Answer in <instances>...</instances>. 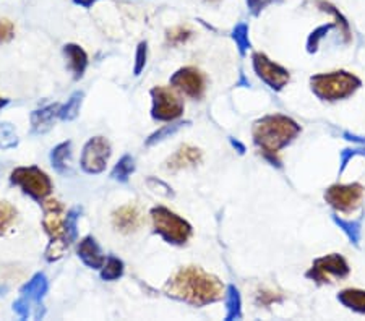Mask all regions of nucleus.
I'll use <instances>...</instances> for the list:
<instances>
[{
    "label": "nucleus",
    "mask_w": 365,
    "mask_h": 321,
    "mask_svg": "<svg viewBox=\"0 0 365 321\" xmlns=\"http://www.w3.org/2000/svg\"><path fill=\"white\" fill-rule=\"evenodd\" d=\"M17 214V208L12 207L8 202H0V237L7 234V230L12 227Z\"/></svg>",
    "instance_id": "a878e982"
},
{
    "label": "nucleus",
    "mask_w": 365,
    "mask_h": 321,
    "mask_svg": "<svg viewBox=\"0 0 365 321\" xmlns=\"http://www.w3.org/2000/svg\"><path fill=\"white\" fill-rule=\"evenodd\" d=\"M349 267L341 255H328L317 260L313 263L312 269L308 271V278H312L317 283H333V279H343L348 276Z\"/></svg>",
    "instance_id": "1a4fd4ad"
},
{
    "label": "nucleus",
    "mask_w": 365,
    "mask_h": 321,
    "mask_svg": "<svg viewBox=\"0 0 365 321\" xmlns=\"http://www.w3.org/2000/svg\"><path fill=\"white\" fill-rule=\"evenodd\" d=\"M133 172H135V159L130 156V154H125V156L119 159V163L114 165L111 177L116 180V182L127 184L130 175H132Z\"/></svg>",
    "instance_id": "4be33fe9"
},
{
    "label": "nucleus",
    "mask_w": 365,
    "mask_h": 321,
    "mask_svg": "<svg viewBox=\"0 0 365 321\" xmlns=\"http://www.w3.org/2000/svg\"><path fill=\"white\" fill-rule=\"evenodd\" d=\"M13 312L17 313L22 320H28V317H29V299L22 295V297H20L18 300H15Z\"/></svg>",
    "instance_id": "72a5a7b5"
},
{
    "label": "nucleus",
    "mask_w": 365,
    "mask_h": 321,
    "mask_svg": "<svg viewBox=\"0 0 365 321\" xmlns=\"http://www.w3.org/2000/svg\"><path fill=\"white\" fill-rule=\"evenodd\" d=\"M17 130L12 124L0 122V149H12L18 144Z\"/></svg>",
    "instance_id": "bb28decb"
},
{
    "label": "nucleus",
    "mask_w": 365,
    "mask_h": 321,
    "mask_svg": "<svg viewBox=\"0 0 365 321\" xmlns=\"http://www.w3.org/2000/svg\"><path fill=\"white\" fill-rule=\"evenodd\" d=\"M124 271H125V267H124V262L121 258L109 257L106 260V263H104L101 268V279L103 281H117L124 276Z\"/></svg>",
    "instance_id": "5701e85b"
},
{
    "label": "nucleus",
    "mask_w": 365,
    "mask_h": 321,
    "mask_svg": "<svg viewBox=\"0 0 365 321\" xmlns=\"http://www.w3.org/2000/svg\"><path fill=\"white\" fill-rule=\"evenodd\" d=\"M111 154H112L111 143H109L104 137H94L91 140H88L87 144L83 147L82 160H80V164H82V169L87 174H91V175L101 174L106 170Z\"/></svg>",
    "instance_id": "0eeeda50"
},
{
    "label": "nucleus",
    "mask_w": 365,
    "mask_h": 321,
    "mask_svg": "<svg viewBox=\"0 0 365 321\" xmlns=\"http://www.w3.org/2000/svg\"><path fill=\"white\" fill-rule=\"evenodd\" d=\"M8 104H10V99H7V98H0V110H2L3 107H7Z\"/></svg>",
    "instance_id": "4c0bfd02"
},
{
    "label": "nucleus",
    "mask_w": 365,
    "mask_h": 321,
    "mask_svg": "<svg viewBox=\"0 0 365 321\" xmlns=\"http://www.w3.org/2000/svg\"><path fill=\"white\" fill-rule=\"evenodd\" d=\"M13 34H15L13 23L7 18H0V44L12 41Z\"/></svg>",
    "instance_id": "473e14b6"
},
{
    "label": "nucleus",
    "mask_w": 365,
    "mask_h": 321,
    "mask_svg": "<svg viewBox=\"0 0 365 321\" xmlns=\"http://www.w3.org/2000/svg\"><path fill=\"white\" fill-rule=\"evenodd\" d=\"M200 160H202V151H200L198 148L190 147V144H184V147L179 148L177 151L166 160V169L176 172V170L181 169L193 167Z\"/></svg>",
    "instance_id": "dca6fc26"
},
{
    "label": "nucleus",
    "mask_w": 365,
    "mask_h": 321,
    "mask_svg": "<svg viewBox=\"0 0 365 321\" xmlns=\"http://www.w3.org/2000/svg\"><path fill=\"white\" fill-rule=\"evenodd\" d=\"M207 2L208 3H219V2H221V0H207Z\"/></svg>",
    "instance_id": "ea45409f"
},
{
    "label": "nucleus",
    "mask_w": 365,
    "mask_h": 321,
    "mask_svg": "<svg viewBox=\"0 0 365 321\" xmlns=\"http://www.w3.org/2000/svg\"><path fill=\"white\" fill-rule=\"evenodd\" d=\"M327 202L341 213H351L362 202L364 188L359 184L334 185L327 192Z\"/></svg>",
    "instance_id": "6e6552de"
},
{
    "label": "nucleus",
    "mask_w": 365,
    "mask_h": 321,
    "mask_svg": "<svg viewBox=\"0 0 365 321\" xmlns=\"http://www.w3.org/2000/svg\"><path fill=\"white\" fill-rule=\"evenodd\" d=\"M147 59H148V43L142 41L137 47V54H135V65H133V75L138 77L147 67Z\"/></svg>",
    "instance_id": "7c9ffc66"
},
{
    "label": "nucleus",
    "mask_w": 365,
    "mask_h": 321,
    "mask_svg": "<svg viewBox=\"0 0 365 321\" xmlns=\"http://www.w3.org/2000/svg\"><path fill=\"white\" fill-rule=\"evenodd\" d=\"M147 185L149 190H153L154 193H159V195H164V197H174V192L172 188L169 187L167 184H164L163 180H159L156 177H148L147 179Z\"/></svg>",
    "instance_id": "2f4dec72"
},
{
    "label": "nucleus",
    "mask_w": 365,
    "mask_h": 321,
    "mask_svg": "<svg viewBox=\"0 0 365 321\" xmlns=\"http://www.w3.org/2000/svg\"><path fill=\"white\" fill-rule=\"evenodd\" d=\"M49 158H51V164L57 174L67 175L72 172V167H70V163H72V142L57 144Z\"/></svg>",
    "instance_id": "aec40b11"
},
{
    "label": "nucleus",
    "mask_w": 365,
    "mask_h": 321,
    "mask_svg": "<svg viewBox=\"0 0 365 321\" xmlns=\"http://www.w3.org/2000/svg\"><path fill=\"white\" fill-rule=\"evenodd\" d=\"M164 292L169 297L182 300L185 304L203 307L221 300L224 288L216 276L198 267H185L167 281L164 285Z\"/></svg>",
    "instance_id": "f257e3e1"
},
{
    "label": "nucleus",
    "mask_w": 365,
    "mask_h": 321,
    "mask_svg": "<svg viewBox=\"0 0 365 321\" xmlns=\"http://www.w3.org/2000/svg\"><path fill=\"white\" fill-rule=\"evenodd\" d=\"M77 253L78 258L91 269H101L103 264L106 263V257H104L101 247L91 235H87V237L80 240Z\"/></svg>",
    "instance_id": "2eb2a0df"
},
{
    "label": "nucleus",
    "mask_w": 365,
    "mask_h": 321,
    "mask_svg": "<svg viewBox=\"0 0 365 321\" xmlns=\"http://www.w3.org/2000/svg\"><path fill=\"white\" fill-rule=\"evenodd\" d=\"M339 300L349 308L357 310V312L365 313V292L359 289H348L339 295Z\"/></svg>",
    "instance_id": "b1692460"
},
{
    "label": "nucleus",
    "mask_w": 365,
    "mask_h": 321,
    "mask_svg": "<svg viewBox=\"0 0 365 321\" xmlns=\"http://www.w3.org/2000/svg\"><path fill=\"white\" fill-rule=\"evenodd\" d=\"M245 2H247L248 12L252 13L253 17H257V15L262 13L269 3H273L274 0H245Z\"/></svg>",
    "instance_id": "f704fd0d"
},
{
    "label": "nucleus",
    "mask_w": 365,
    "mask_h": 321,
    "mask_svg": "<svg viewBox=\"0 0 365 321\" xmlns=\"http://www.w3.org/2000/svg\"><path fill=\"white\" fill-rule=\"evenodd\" d=\"M112 224L122 234H132L143 224V216L135 204H125L112 214Z\"/></svg>",
    "instance_id": "4468645a"
},
{
    "label": "nucleus",
    "mask_w": 365,
    "mask_h": 321,
    "mask_svg": "<svg viewBox=\"0 0 365 321\" xmlns=\"http://www.w3.org/2000/svg\"><path fill=\"white\" fill-rule=\"evenodd\" d=\"M82 103H83V91H75L72 96L67 99V103L59 109V119L65 120V122H70V120L77 119L80 114V109H82Z\"/></svg>",
    "instance_id": "412c9836"
},
{
    "label": "nucleus",
    "mask_w": 365,
    "mask_h": 321,
    "mask_svg": "<svg viewBox=\"0 0 365 321\" xmlns=\"http://www.w3.org/2000/svg\"><path fill=\"white\" fill-rule=\"evenodd\" d=\"M80 214H82V209L78 207H75L67 211V219H65V230H64V237L59 244H49L46 248V260L49 263L57 262L64 257V253L67 252L70 245H72L75 240L78 237V229L77 223L80 219Z\"/></svg>",
    "instance_id": "9b49d317"
},
{
    "label": "nucleus",
    "mask_w": 365,
    "mask_h": 321,
    "mask_svg": "<svg viewBox=\"0 0 365 321\" xmlns=\"http://www.w3.org/2000/svg\"><path fill=\"white\" fill-rule=\"evenodd\" d=\"M149 216L153 219L154 232L161 235L167 244L172 245H185L188 239L192 237V225L187 221L171 209L164 207H154Z\"/></svg>",
    "instance_id": "7ed1b4c3"
},
{
    "label": "nucleus",
    "mask_w": 365,
    "mask_h": 321,
    "mask_svg": "<svg viewBox=\"0 0 365 321\" xmlns=\"http://www.w3.org/2000/svg\"><path fill=\"white\" fill-rule=\"evenodd\" d=\"M59 104L41 107L31 114V128L34 135H44L56 125V119H59Z\"/></svg>",
    "instance_id": "f3484780"
},
{
    "label": "nucleus",
    "mask_w": 365,
    "mask_h": 321,
    "mask_svg": "<svg viewBox=\"0 0 365 321\" xmlns=\"http://www.w3.org/2000/svg\"><path fill=\"white\" fill-rule=\"evenodd\" d=\"M253 68L260 78L265 83H268L273 89H281L286 87L289 82L288 70H284L281 65L274 64L273 60H269L265 54H253Z\"/></svg>",
    "instance_id": "f8f14e48"
},
{
    "label": "nucleus",
    "mask_w": 365,
    "mask_h": 321,
    "mask_svg": "<svg viewBox=\"0 0 365 321\" xmlns=\"http://www.w3.org/2000/svg\"><path fill=\"white\" fill-rule=\"evenodd\" d=\"M47 290H49V281L46 278V274L36 273L27 284L23 285L20 292H22V295H24L27 299L33 300V302H36L39 305L41 304V300L44 299V295L47 294Z\"/></svg>",
    "instance_id": "6ab92c4d"
},
{
    "label": "nucleus",
    "mask_w": 365,
    "mask_h": 321,
    "mask_svg": "<svg viewBox=\"0 0 365 321\" xmlns=\"http://www.w3.org/2000/svg\"><path fill=\"white\" fill-rule=\"evenodd\" d=\"M64 54L68 60V67L73 72L75 80L83 78V75L88 68V62H89L88 54L84 52V49L80 47L78 44L70 43V44H65V46H64Z\"/></svg>",
    "instance_id": "a211bd4d"
},
{
    "label": "nucleus",
    "mask_w": 365,
    "mask_h": 321,
    "mask_svg": "<svg viewBox=\"0 0 365 321\" xmlns=\"http://www.w3.org/2000/svg\"><path fill=\"white\" fill-rule=\"evenodd\" d=\"M232 39L236 41V44L239 46V51L241 54L247 52V49L250 47V39H248V27L245 23L237 24L236 28H234L232 31Z\"/></svg>",
    "instance_id": "c756f323"
},
{
    "label": "nucleus",
    "mask_w": 365,
    "mask_h": 321,
    "mask_svg": "<svg viewBox=\"0 0 365 321\" xmlns=\"http://www.w3.org/2000/svg\"><path fill=\"white\" fill-rule=\"evenodd\" d=\"M151 96V117L156 122H172L184 114L182 99L166 87H154L149 91Z\"/></svg>",
    "instance_id": "423d86ee"
},
{
    "label": "nucleus",
    "mask_w": 365,
    "mask_h": 321,
    "mask_svg": "<svg viewBox=\"0 0 365 321\" xmlns=\"http://www.w3.org/2000/svg\"><path fill=\"white\" fill-rule=\"evenodd\" d=\"M10 182L22 190L24 195L36 202H44L52 192V182L49 175L36 165L29 167H17L10 174Z\"/></svg>",
    "instance_id": "39448f33"
},
{
    "label": "nucleus",
    "mask_w": 365,
    "mask_h": 321,
    "mask_svg": "<svg viewBox=\"0 0 365 321\" xmlns=\"http://www.w3.org/2000/svg\"><path fill=\"white\" fill-rule=\"evenodd\" d=\"M43 225L46 234L51 237V244H59L64 237L65 230V207L56 198L44 200L43 202Z\"/></svg>",
    "instance_id": "9d476101"
},
{
    "label": "nucleus",
    "mask_w": 365,
    "mask_h": 321,
    "mask_svg": "<svg viewBox=\"0 0 365 321\" xmlns=\"http://www.w3.org/2000/svg\"><path fill=\"white\" fill-rule=\"evenodd\" d=\"M185 124H172V125H164L163 128H159L156 130V132L149 135V137L147 138V142H144V144H147V147H154V144H158L159 142H164V140L169 138V137H172L174 133L177 132V130H181L184 127Z\"/></svg>",
    "instance_id": "cd10ccee"
},
{
    "label": "nucleus",
    "mask_w": 365,
    "mask_h": 321,
    "mask_svg": "<svg viewBox=\"0 0 365 321\" xmlns=\"http://www.w3.org/2000/svg\"><path fill=\"white\" fill-rule=\"evenodd\" d=\"M192 36H193L192 29L187 27H177L169 29L166 33V41L167 44H171V46H181V44L187 43Z\"/></svg>",
    "instance_id": "c85d7f7f"
},
{
    "label": "nucleus",
    "mask_w": 365,
    "mask_h": 321,
    "mask_svg": "<svg viewBox=\"0 0 365 321\" xmlns=\"http://www.w3.org/2000/svg\"><path fill=\"white\" fill-rule=\"evenodd\" d=\"M5 294H7V289H5L3 285H0V295H5Z\"/></svg>",
    "instance_id": "58836bf2"
},
{
    "label": "nucleus",
    "mask_w": 365,
    "mask_h": 321,
    "mask_svg": "<svg viewBox=\"0 0 365 321\" xmlns=\"http://www.w3.org/2000/svg\"><path fill=\"white\" fill-rule=\"evenodd\" d=\"M171 84L185 96L198 99L204 93V77L200 70L193 67H184L177 70L171 77Z\"/></svg>",
    "instance_id": "ddd939ff"
},
{
    "label": "nucleus",
    "mask_w": 365,
    "mask_h": 321,
    "mask_svg": "<svg viewBox=\"0 0 365 321\" xmlns=\"http://www.w3.org/2000/svg\"><path fill=\"white\" fill-rule=\"evenodd\" d=\"M226 307H228L226 320L241 318V295H239V290L234 288V285H229L228 288Z\"/></svg>",
    "instance_id": "393cba45"
},
{
    "label": "nucleus",
    "mask_w": 365,
    "mask_h": 321,
    "mask_svg": "<svg viewBox=\"0 0 365 321\" xmlns=\"http://www.w3.org/2000/svg\"><path fill=\"white\" fill-rule=\"evenodd\" d=\"M276 300H278V295L274 292H260L258 295V302L262 305H269L276 302Z\"/></svg>",
    "instance_id": "c9c22d12"
},
{
    "label": "nucleus",
    "mask_w": 365,
    "mask_h": 321,
    "mask_svg": "<svg viewBox=\"0 0 365 321\" xmlns=\"http://www.w3.org/2000/svg\"><path fill=\"white\" fill-rule=\"evenodd\" d=\"M312 87L320 98L328 101L348 98L361 87L357 77L348 72H332L317 75L312 78Z\"/></svg>",
    "instance_id": "20e7f679"
},
{
    "label": "nucleus",
    "mask_w": 365,
    "mask_h": 321,
    "mask_svg": "<svg viewBox=\"0 0 365 321\" xmlns=\"http://www.w3.org/2000/svg\"><path fill=\"white\" fill-rule=\"evenodd\" d=\"M96 2H99V0H73V3L82 8H91Z\"/></svg>",
    "instance_id": "e433bc0d"
},
{
    "label": "nucleus",
    "mask_w": 365,
    "mask_h": 321,
    "mask_svg": "<svg viewBox=\"0 0 365 321\" xmlns=\"http://www.w3.org/2000/svg\"><path fill=\"white\" fill-rule=\"evenodd\" d=\"M301 127L286 115H267L253 125V142L262 149L267 158L274 159V156L291 143Z\"/></svg>",
    "instance_id": "f03ea898"
}]
</instances>
